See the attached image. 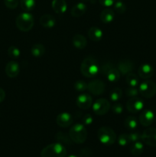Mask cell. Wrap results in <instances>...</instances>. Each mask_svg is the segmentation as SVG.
<instances>
[{
    "label": "cell",
    "instance_id": "17",
    "mask_svg": "<svg viewBox=\"0 0 156 157\" xmlns=\"http://www.w3.org/2000/svg\"><path fill=\"white\" fill-rule=\"evenodd\" d=\"M40 24L46 29H51L56 24V19L50 14L43 15L40 18Z\"/></svg>",
    "mask_w": 156,
    "mask_h": 157
},
{
    "label": "cell",
    "instance_id": "39",
    "mask_svg": "<svg viewBox=\"0 0 156 157\" xmlns=\"http://www.w3.org/2000/svg\"><path fill=\"white\" fill-rule=\"evenodd\" d=\"M93 117L91 114H85L83 117V123H84L85 125H90V124H93Z\"/></svg>",
    "mask_w": 156,
    "mask_h": 157
},
{
    "label": "cell",
    "instance_id": "2",
    "mask_svg": "<svg viewBox=\"0 0 156 157\" xmlns=\"http://www.w3.org/2000/svg\"><path fill=\"white\" fill-rule=\"evenodd\" d=\"M67 150L63 144L54 143L44 147L41 152V157H65Z\"/></svg>",
    "mask_w": 156,
    "mask_h": 157
},
{
    "label": "cell",
    "instance_id": "43",
    "mask_svg": "<svg viewBox=\"0 0 156 157\" xmlns=\"http://www.w3.org/2000/svg\"><path fill=\"white\" fill-rule=\"evenodd\" d=\"M68 157H77V156H68Z\"/></svg>",
    "mask_w": 156,
    "mask_h": 157
},
{
    "label": "cell",
    "instance_id": "37",
    "mask_svg": "<svg viewBox=\"0 0 156 157\" xmlns=\"http://www.w3.org/2000/svg\"><path fill=\"white\" fill-rule=\"evenodd\" d=\"M5 6L10 9H15L18 7V4H19V1L18 0H4Z\"/></svg>",
    "mask_w": 156,
    "mask_h": 157
},
{
    "label": "cell",
    "instance_id": "36",
    "mask_svg": "<svg viewBox=\"0 0 156 157\" xmlns=\"http://www.w3.org/2000/svg\"><path fill=\"white\" fill-rule=\"evenodd\" d=\"M139 91L136 88V87H129L125 90V94L127 97L132 98H136L139 95Z\"/></svg>",
    "mask_w": 156,
    "mask_h": 157
},
{
    "label": "cell",
    "instance_id": "22",
    "mask_svg": "<svg viewBox=\"0 0 156 157\" xmlns=\"http://www.w3.org/2000/svg\"><path fill=\"white\" fill-rule=\"evenodd\" d=\"M115 17V13L112 9L106 8L103 9L100 14V20L104 24H110L113 21Z\"/></svg>",
    "mask_w": 156,
    "mask_h": 157
},
{
    "label": "cell",
    "instance_id": "45",
    "mask_svg": "<svg viewBox=\"0 0 156 157\" xmlns=\"http://www.w3.org/2000/svg\"><path fill=\"white\" fill-rule=\"evenodd\" d=\"M155 123H156V117H155Z\"/></svg>",
    "mask_w": 156,
    "mask_h": 157
},
{
    "label": "cell",
    "instance_id": "19",
    "mask_svg": "<svg viewBox=\"0 0 156 157\" xmlns=\"http://www.w3.org/2000/svg\"><path fill=\"white\" fill-rule=\"evenodd\" d=\"M72 42H73V46H74L76 48L80 49V50L85 48L86 46H87V38H86L83 35H80V34L75 35L73 37Z\"/></svg>",
    "mask_w": 156,
    "mask_h": 157
},
{
    "label": "cell",
    "instance_id": "24",
    "mask_svg": "<svg viewBox=\"0 0 156 157\" xmlns=\"http://www.w3.org/2000/svg\"><path fill=\"white\" fill-rule=\"evenodd\" d=\"M144 150V146L143 144L140 141H137L135 142L130 147V153L132 156H139L143 153Z\"/></svg>",
    "mask_w": 156,
    "mask_h": 157
},
{
    "label": "cell",
    "instance_id": "34",
    "mask_svg": "<svg viewBox=\"0 0 156 157\" xmlns=\"http://www.w3.org/2000/svg\"><path fill=\"white\" fill-rule=\"evenodd\" d=\"M118 143H119V145L122 146V147H125L128 144H129L131 141H130L128 134L122 133V134L119 135V138H118Z\"/></svg>",
    "mask_w": 156,
    "mask_h": 157
},
{
    "label": "cell",
    "instance_id": "3",
    "mask_svg": "<svg viewBox=\"0 0 156 157\" xmlns=\"http://www.w3.org/2000/svg\"><path fill=\"white\" fill-rule=\"evenodd\" d=\"M69 136L73 143L77 144H84L87 138V130L84 125L76 124L70 128Z\"/></svg>",
    "mask_w": 156,
    "mask_h": 157
},
{
    "label": "cell",
    "instance_id": "33",
    "mask_svg": "<svg viewBox=\"0 0 156 157\" xmlns=\"http://www.w3.org/2000/svg\"><path fill=\"white\" fill-rule=\"evenodd\" d=\"M8 55L10 58H13V59H16V58H19L20 55H21V52L18 49V48L15 47V46H10L8 49Z\"/></svg>",
    "mask_w": 156,
    "mask_h": 157
},
{
    "label": "cell",
    "instance_id": "12",
    "mask_svg": "<svg viewBox=\"0 0 156 157\" xmlns=\"http://www.w3.org/2000/svg\"><path fill=\"white\" fill-rule=\"evenodd\" d=\"M134 68V64L129 59H122L119 61L117 64V69L122 75H127L131 73Z\"/></svg>",
    "mask_w": 156,
    "mask_h": 157
},
{
    "label": "cell",
    "instance_id": "18",
    "mask_svg": "<svg viewBox=\"0 0 156 157\" xmlns=\"http://www.w3.org/2000/svg\"><path fill=\"white\" fill-rule=\"evenodd\" d=\"M51 6L57 14L64 13L67 9V5L65 0H53Z\"/></svg>",
    "mask_w": 156,
    "mask_h": 157
},
{
    "label": "cell",
    "instance_id": "14",
    "mask_svg": "<svg viewBox=\"0 0 156 157\" xmlns=\"http://www.w3.org/2000/svg\"><path fill=\"white\" fill-rule=\"evenodd\" d=\"M56 122L59 127L67 128V127H70L73 123V117L70 113L64 112V113L58 114V116L57 117Z\"/></svg>",
    "mask_w": 156,
    "mask_h": 157
},
{
    "label": "cell",
    "instance_id": "21",
    "mask_svg": "<svg viewBox=\"0 0 156 157\" xmlns=\"http://www.w3.org/2000/svg\"><path fill=\"white\" fill-rule=\"evenodd\" d=\"M88 37L90 38V40L93 41H99L102 38V35H103V32H102L99 28L98 27H91L88 30Z\"/></svg>",
    "mask_w": 156,
    "mask_h": 157
},
{
    "label": "cell",
    "instance_id": "1",
    "mask_svg": "<svg viewBox=\"0 0 156 157\" xmlns=\"http://www.w3.org/2000/svg\"><path fill=\"white\" fill-rule=\"evenodd\" d=\"M80 71L86 78H93L99 72V65L96 58L93 56H87L83 60L80 65Z\"/></svg>",
    "mask_w": 156,
    "mask_h": 157
},
{
    "label": "cell",
    "instance_id": "11",
    "mask_svg": "<svg viewBox=\"0 0 156 157\" xmlns=\"http://www.w3.org/2000/svg\"><path fill=\"white\" fill-rule=\"evenodd\" d=\"M154 121V113L152 110H144L139 115V122L144 127H149Z\"/></svg>",
    "mask_w": 156,
    "mask_h": 157
},
{
    "label": "cell",
    "instance_id": "29",
    "mask_svg": "<svg viewBox=\"0 0 156 157\" xmlns=\"http://www.w3.org/2000/svg\"><path fill=\"white\" fill-rule=\"evenodd\" d=\"M124 126L128 130H135L138 127V121L134 116H129L125 119Z\"/></svg>",
    "mask_w": 156,
    "mask_h": 157
},
{
    "label": "cell",
    "instance_id": "13",
    "mask_svg": "<svg viewBox=\"0 0 156 157\" xmlns=\"http://www.w3.org/2000/svg\"><path fill=\"white\" fill-rule=\"evenodd\" d=\"M93 104V99L90 95L87 94H81L76 98V105L79 108L83 110H87Z\"/></svg>",
    "mask_w": 156,
    "mask_h": 157
},
{
    "label": "cell",
    "instance_id": "38",
    "mask_svg": "<svg viewBox=\"0 0 156 157\" xmlns=\"http://www.w3.org/2000/svg\"><path fill=\"white\" fill-rule=\"evenodd\" d=\"M113 113H116V114H120L123 111V106L120 104V103H115L113 105L111 108Z\"/></svg>",
    "mask_w": 156,
    "mask_h": 157
},
{
    "label": "cell",
    "instance_id": "6",
    "mask_svg": "<svg viewBox=\"0 0 156 157\" xmlns=\"http://www.w3.org/2000/svg\"><path fill=\"white\" fill-rule=\"evenodd\" d=\"M139 91L144 98H153L156 94V84L154 81L147 80L139 85Z\"/></svg>",
    "mask_w": 156,
    "mask_h": 157
},
{
    "label": "cell",
    "instance_id": "35",
    "mask_svg": "<svg viewBox=\"0 0 156 157\" xmlns=\"http://www.w3.org/2000/svg\"><path fill=\"white\" fill-rule=\"evenodd\" d=\"M74 89L78 92H84L87 90V83L86 81L80 80L75 82Z\"/></svg>",
    "mask_w": 156,
    "mask_h": 157
},
{
    "label": "cell",
    "instance_id": "8",
    "mask_svg": "<svg viewBox=\"0 0 156 157\" xmlns=\"http://www.w3.org/2000/svg\"><path fill=\"white\" fill-rule=\"evenodd\" d=\"M111 108L110 102L106 99L99 98L96 100L93 105V110L95 114L98 116H103L106 114Z\"/></svg>",
    "mask_w": 156,
    "mask_h": 157
},
{
    "label": "cell",
    "instance_id": "4",
    "mask_svg": "<svg viewBox=\"0 0 156 157\" xmlns=\"http://www.w3.org/2000/svg\"><path fill=\"white\" fill-rule=\"evenodd\" d=\"M15 25L21 32H29L34 26L33 16L28 12L19 14L15 19Z\"/></svg>",
    "mask_w": 156,
    "mask_h": 157
},
{
    "label": "cell",
    "instance_id": "26",
    "mask_svg": "<svg viewBox=\"0 0 156 157\" xmlns=\"http://www.w3.org/2000/svg\"><path fill=\"white\" fill-rule=\"evenodd\" d=\"M106 78L108 79L109 81L112 83H115V82H117L119 80L121 76V74L120 72L119 71L116 67H114L113 68L112 70H110L108 73L106 74Z\"/></svg>",
    "mask_w": 156,
    "mask_h": 157
},
{
    "label": "cell",
    "instance_id": "32",
    "mask_svg": "<svg viewBox=\"0 0 156 157\" xmlns=\"http://www.w3.org/2000/svg\"><path fill=\"white\" fill-rule=\"evenodd\" d=\"M114 9L118 14H123L126 11V6L122 0H116L114 5Z\"/></svg>",
    "mask_w": 156,
    "mask_h": 157
},
{
    "label": "cell",
    "instance_id": "40",
    "mask_svg": "<svg viewBox=\"0 0 156 157\" xmlns=\"http://www.w3.org/2000/svg\"><path fill=\"white\" fill-rule=\"evenodd\" d=\"M129 136V139L131 143H135L141 140V134H139L137 132H134V133H131L128 134Z\"/></svg>",
    "mask_w": 156,
    "mask_h": 157
},
{
    "label": "cell",
    "instance_id": "42",
    "mask_svg": "<svg viewBox=\"0 0 156 157\" xmlns=\"http://www.w3.org/2000/svg\"><path fill=\"white\" fill-rule=\"evenodd\" d=\"M6 98V92L2 88L0 87V103L2 102Z\"/></svg>",
    "mask_w": 156,
    "mask_h": 157
},
{
    "label": "cell",
    "instance_id": "10",
    "mask_svg": "<svg viewBox=\"0 0 156 157\" xmlns=\"http://www.w3.org/2000/svg\"><path fill=\"white\" fill-rule=\"evenodd\" d=\"M144 107V102L141 98L138 97L132 98L127 101L126 109L128 112L132 113H138L139 111L142 110Z\"/></svg>",
    "mask_w": 156,
    "mask_h": 157
},
{
    "label": "cell",
    "instance_id": "20",
    "mask_svg": "<svg viewBox=\"0 0 156 157\" xmlns=\"http://www.w3.org/2000/svg\"><path fill=\"white\" fill-rule=\"evenodd\" d=\"M87 7L84 3L79 2L72 8L70 14H71V15L73 17L78 18V17H80L82 15H84L86 13V12H87Z\"/></svg>",
    "mask_w": 156,
    "mask_h": 157
},
{
    "label": "cell",
    "instance_id": "31",
    "mask_svg": "<svg viewBox=\"0 0 156 157\" xmlns=\"http://www.w3.org/2000/svg\"><path fill=\"white\" fill-rule=\"evenodd\" d=\"M115 66L112 61H104L102 64V65L99 66V72H101V74L104 75H106V74L110 71V70H112L113 68H114Z\"/></svg>",
    "mask_w": 156,
    "mask_h": 157
},
{
    "label": "cell",
    "instance_id": "30",
    "mask_svg": "<svg viewBox=\"0 0 156 157\" xmlns=\"http://www.w3.org/2000/svg\"><path fill=\"white\" fill-rule=\"evenodd\" d=\"M122 91L120 88H118V87H116V88L113 89L111 90V92L110 93V100L113 102H117L119 100L122 98Z\"/></svg>",
    "mask_w": 156,
    "mask_h": 157
},
{
    "label": "cell",
    "instance_id": "23",
    "mask_svg": "<svg viewBox=\"0 0 156 157\" xmlns=\"http://www.w3.org/2000/svg\"><path fill=\"white\" fill-rule=\"evenodd\" d=\"M31 53L34 57L39 58V57L43 56L45 53V47L40 43L34 44L31 48Z\"/></svg>",
    "mask_w": 156,
    "mask_h": 157
},
{
    "label": "cell",
    "instance_id": "41",
    "mask_svg": "<svg viewBox=\"0 0 156 157\" xmlns=\"http://www.w3.org/2000/svg\"><path fill=\"white\" fill-rule=\"evenodd\" d=\"M99 2L102 6H105V7L106 8H109L114 5L116 0H99Z\"/></svg>",
    "mask_w": 156,
    "mask_h": 157
},
{
    "label": "cell",
    "instance_id": "5",
    "mask_svg": "<svg viewBox=\"0 0 156 157\" xmlns=\"http://www.w3.org/2000/svg\"><path fill=\"white\" fill-rule=\"evenodd\" d=\"M97 137L101 144L106 146H111L116 140V135L114 130L109 127H102L98 130Z\"/></svg>",
    "mask_w": 156,
    "mask_h": 157
},
{
    "label": "cell",
    "instance_id": "28",
    "mask_svg": "<svg viewBox=\"0 0 156 157\" xmlns=\"http://www.w3.org/2000/svg\"><path fill=\"white\" fill-rule=\"evenodd\" d=\"M21 8L25 12H30L35 7V0H20Z\"/></svg>",
    "mask_w": 156,
    "mask_h": 157
},
{
    "label": "cell",
    "instance_id": "16",
    "mask_svg": "<svg viewBox=\"0 0 156 157\" xmlns=\"http://www.w3.org/2000/svg\"><path fill=\"white\" fill-rule=\"evenodd\" d=\"M138 73L139 77L142 79H148L151 78L154 74V68L149 64H143L139 66L138 69Z\"/></svg>",
    "mask_w": 156,
    "mask_h": 157
},
{
    "label": "cell",
    "instance_id": "9",
    "mask_svg": "<svg viewBox=\"0 0 156 157\" xmlns=\"http://www.w3.org/2000/svg\"><path fill=\"white\" fill-rule=\"evenodd\" d=\"M141 140L146 145L156 147V128H147L141 134Z\"/></svg>",
    "mask_w": 156,
    "mask_h": 157
},
{
    "label": "cell",
    "instance_id": "27",
    "mask_svg": "<svg viewBox=\"0 0 156 157\" xmlns=\"http://www.w3.org/2000/svg\"><path fill=\"white\" fill-rule=\"evenodd\" d=\"M125 82L127 83L129 87H136L139 85V77L134 73H129L126 75V78H125Z\"/></svg>",
    "mask_w": 156,
    "mask_h": 157
},
{
    "label": "cell",
    "instance_id": "44",
    "mask_svg": "<svg viewBox=\"0 0 156 157\" xmlns=\"http://www.w3.org/2000/svg\"><path fill=\"white\" fill-rule=\"evenodd\" d=\"M82 1H87V0H82Z\"/></svg>",
    "mask_w": 156,
    "mask_h": 157
},
{
    "label": "cell",
    "instance_id": "25",
    "mask_svg": "<svg viewBox=\"0 0 156 157\" xmlns=\"http://www.w3.org/2000/svg\"><path fill=\"white\" fill-rule=\"evenodd\" d=\"M55 139L58 141V143L60 144H67V145H70L72 144V140L70 139V136L66 133H63V132H58L56 135H55Z\"/></svg>",
    "mask_w": 156,
    "mask_h": 157
},
{
    "label": "cell",
    "instance_id": "7",
    "mask_svg": "<svg viewBox=\"0 0 156 157\" xmlns=\"http://www.w3.org/2000/svg\"><path fill=\"white\" fill-rule=\"evenodd\" d=\"M106 84L100 79H93L87 83V90L93 95H101L105 92Z\"/></svg>",
    "mask_w": 156,
    "mask_h": 157
},
{
    "label": "cell",
    "instance_id": "15",
    "mask_svg": "<svg viewBox=\"0 0 156 157\" xmlns=\"http://www.w3.org/2000/svg\"><path fill=\"white\" fill-rule=\"evenodd\" d=\"M6 74L9 78H16L20 72V67L19 64L17 61H11L8 62V64L6 66Z\"/></svg>",
    "mask_w": 156,
    "mask_h": 157
}]
</instances>
